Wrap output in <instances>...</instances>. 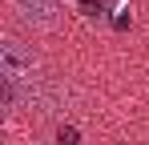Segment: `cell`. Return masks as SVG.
I'll use <instances>...</instances> for the list:
<instances>
[{
  "label": "cell",
  "mask_w": 149,
  "mask_h": 145,
  "mask_svg": "<svg viewBox=\"0 0 149 145\" xmlns=\"http://www.w3.org/2000/svg\"><path fill=\"white\" fill-rule=\"evenodd\" d=\"M0 77L12 81V85H24L36 77V56L16 36H0Z\"/></svg>",
  "instance_id": "6da1fadb"
},
{
  "label": "cell",
  "mask_w": 149,
  "mask_h": 145,
  "mask_svg": "<svg viewBox=\"0 0 149 145\" xmlns=\"http://www.w3.org/2000/svg\"><path fill=\"white\" fill-rule=\"evenodd\" d=\"M12 8H16V16L32 28H56L61 24V0H12Z\"/></svg>",
  "instance_id": "7a4b0ae2"
},
{
  "label": "cell",
  "mask_w": 149,
  "mask_h": 145,
  "mask_svg": "<svg viewBox=\"0 0 149 145\" xmlns=\"http://www.w3.org/2000/svg\"><path fill=\"white\" fill-rule=\"evenodd\" d=\"M56 137H61V145H81V133H77L73 125H61V133H56Z\"/></svg>",
  "instance_id": "3957f363"
}]
</instances>
